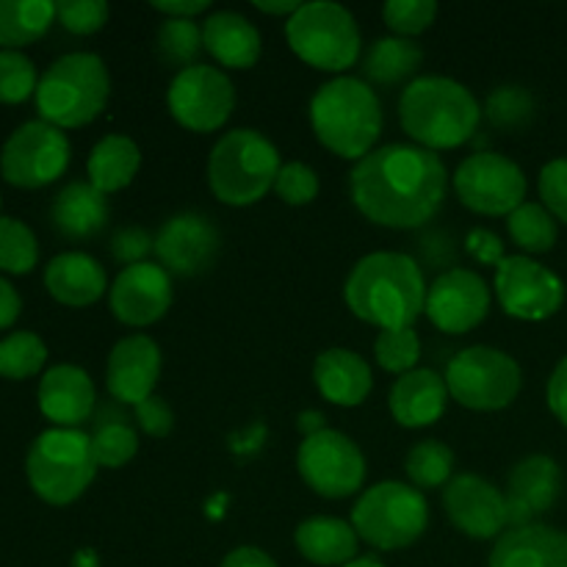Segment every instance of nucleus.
Listing matches in <instances>:
<instances>
[{"label":"nucleus","instance_id":"obj_1","mask_svg":"<svg viewBox=\"0 0 567 567\" xmlns=\"http://www.w3.org/2000/svg\"><path fill=\"white\" fill-rule=\"evenodd\" d=\"M449 175L441 155L419 144H385L349 172V194L360 214L391 230H415L441 210Z\"/></svg>","mask_w":567,"mask_h":567},{"label":"nucleus","instance_id":"obj_2","mask_svg":"<svg viewBox=\"0 0 567 567\" xmlns=\"http://www.w3.org/2000/svg\"><path fill=\"white\" fill-rule=\"evenodd\" d=\"M424 271L404 252H371L352 266L343 299L352 316L380 330L413 327L426 305Z\"/></svg>","mask_w":567,"mask_h":567},{"label":"nucleus","instance_id":"obj_3","mask_svg":"<svg viewBox=\"0 0 567 567\" xmlns=\"http://www.w3.org/2000/svg\"><path fill=\"white\" fill-rule=\"evenodd\" d=\"M402 131L419 147L454 150L471 142L482 122V105L465 83L446 75H421L399 97Z\"/></svg>","mask_w":567,"mask_h":567},{"label":"nucleus","instance_id":"obj_4","mask_svg":"<svg viewBox=\"0 0 567 567\" xmlns=\"http://www.w3.org/2000/svg\"><path fill=\"white\" fill-rule=\"evenodd\" d=\"M308 114L316 138L338 158L354 164L374 153V144L385 125L374 86L352 75H338L321 83L310 100Z\"/></svg>","mask_w":567,"mask_h":567},{"label":"nucleus","instance_id":"obj_5","mask_svg":"<svg viewBox=\"0 0 567 567\" xmlns=\"http://www.w3.org/2000/svg\"><path fill=\"white\" fill-rule=\"evenodd\" d=\"M111 97L109 66L97 53H66L39 78L33 100L44 122L70 131L103 114Z\"/></svg>","mask_w":567,"mask_h":567},{"label":"nucleus","instance_id":"obj_6","mask_svg":"<svg viewBox=\"0 0 567 567\" xmlns=\"http://www.w3.org/2000/svg\"><path fill=\"white\" fill-rule=\"evenodd\" d=\"M282 169L275 144L252 127H236L214 144L208 158V186L219 203L247 208L275 192Z\"/></svg>","mask_w":567,"mask_h":567},{"label":"nucleus","instance_id":"obj_7","mask_svg":"<svg viewBox=\"0 0 567 567\" xmlns=\"http://www.w3.org/2000/svg\"><path fill=\"white\" fill-rule=\"evenodd\" d=\"M92 437L83 430L50 426L31 443L25 457V476L33 493L53 507L78 502L97 476Z\"/></svg>","mask_w":567,"mask_h":567},{"label":"nucleus","instance_id":"obj_8","mask_svg":"<svg viewBox=\"0 0 567 567\" xmlns=\"http://www.w3.org/2000/svg\"><path fill=\"white\" fill-rule=\"evenodd\" d=\"M352 526L360 540L380 551L410 548L430 526V504L424 493L404 482H377L360 493L352 509Z\"/></svg>","mask_w":567,"mask_h":567},{"label":"nucleus","instance_id":"obj_9","mask_svg":"<svg viewBox=\"0 0 567 567\" xmlns=\"http://www.w3.org/2000/svg\"><path fill=\"white\" fill-rule=\"evenodd\" d=\"M286 39L299 61L332 75L354 66L363 44L352 11L330 0L299 6L297 14L286 20Z\"/></svg>","mask_w":567,"mask_h":567},{"label":"nucleus","instance_id":"obj_10","mask_svg":"<svg viewBox=\"0 0 567 567\" xmlns=\"http://www.w3.org/2000/svg\"><path fill=\"white\" fill-rule=\"evenodd\" d=\"M449 396L474 413H496L518 399L524 374L513 354L493 347H468L454 354L443 374Z\"/></svg>","mask_w":567,"mask_h":567},{"label":"nucleus","instance_id":"obj_11","mask_svg":"<svg viewBox=\"0 0 567 567\" xmlns=\"http://www.w3.org/2000/svg\"><path fill=\"white\" fill-rule=\"evenodd\" d=\"M70 155V138L61 127L33 120L6 138L0 150V172L11 186L42 188L64 175Z\"/></svg>","mask_w":567,"mask_h":567},{"label":"nucleus","instance_id":"obj_12","mask_svg":"<svg viewBox=\"0 0 567 567\" xmlns=\"http://www.w3.org/2000/svg\"><path fill=\"white\" fill-rule=\"evenodd\" d=\"M297 468L305 485L321 498H349L363 491L365 457L358 443L338 430H321L302 437Z\"/></svg>","mask_w":567,"mask_h":567},{"label":"nucleus","instance_id":"obj_13","mask_svg":"<svg viewBox=\"0 0 567 567\" xmlns=\"http://www.w3.org/2000/svg\"><path fill=\"white\" fill-rule=\"evenodd\" d=\"M460 203L480 216H509L526 203V175L502 153H474L452 177Z\"/></svg>","mask_w":567,"mask_h":567},{"label":"nucleus","instance_id":"obj_14","mask_svg":"<svg viewBox=\"0 0 567 567\" xmlns=\"http://www.w3.org/2000/svg\"><path fill=\"white\" fill-rule=\"evenodd\" d=\"M166 105L177 125L194 133H214L227 125L236 109V89L221 70L194 64L175 72L166 89Z\"/></svg>","mask_w":567,"mask_h":567},{"label":"nucleus","instance_id":"obj_15","mask_svg":"<svg viewBox=\"0 0 567 567\" xmlns=\"http://www.w3.org/2000/svg\"><path fill=\"white\" fill-rule=\"evenodd\" d=\"M498 305L518 321H546L565 305V282L529 255H507L493 280Z\"/></svg>","mask_w":567,"mask_h":567},{"label":"nucleus","instance_id":"obj_16","mask_svg":"<svg viewBox=\"0 0 567 567\" xmlns=\"http://www.w3.org/2000/svg\"><path fill=\"white\" fill-rule=\"evenodd\" d=\"M424 313L446 336H465L491 313V286L471 269L443 271L426 288Z\"/></svg>","mask_w":567,"mask_h":567},{"label":"nucleus","instance_id":"obj_17","mask_svg":"<svg viewBox=\"0 0 567 567\" xmlns=\"http://www.w3.org/2000/svg\"><path fill=\"white\" fill-rule=\"evenodd\" d=\"M443 507L454 529L474 540H498L509 526L507 498L480 474H460L443 487Z\"/></svg>","mask_w":567,"mask_h":567},{"label":"nucleus","instance_id":"obj_18","mask_svg":"<svg viewBox=\"0 0 567 567\" xmlns=\"http://www.w3.org/2000/svg\"><path fill=\"white\" fill-rule=\"evenodd\" d=\"M175 299L172 275L161 264L127 266L109 288V305L125 327H150L164 319Z\"/></svg>","mask_w":567,"mask_h":567},{"label":"nucleus","instance_id":"obj_19","mask_svg":"<svg viewBox=\"0 0 567 567\" xmlns=\"http://www.w3.org/2000/svg\"><path fill=\"white\" fill-rule=\"evenodd\" d=\"M221 238L203 214H177L155 233V258L169 275L197 277L214 266Z\"/></svg>","mask_w":567,"mask_h":567},{"label":"nucleus","instance_id":"obj_20","mask_svg":"<svg viewBox=\"0 0 567 567\" xmlns=\"http://www.w3.org/2000/svg\"><path fill=\"white\" fill-rule=\"evenodd\" d=\"M161 377V349L150 336H127L114 343L105 365V388L120 404H142Z\"/></svg>","mask_w":567,"mask_h":567},{"label":"nucleus","instance_id":"obj_21","mask_svg":"<svg viewBox=\"0 0 567 567\" xmlns=\"http://www.w3.org/2000/svg\"><path fill=\"white\" fill-rule=\"evenodd\" d=\"M559 493H563V471H559L557 460L546 457V454L524 457L509 471L507 493H504L509 524H537V518L557 504Z\"/></svg>","mask_w":567,"mask_h":567},{"label":"nucleus","instance_id":"obj_22","mask_svg":"<svg viewBox=\"0 0 567 567\" xmlns=\"http://www.w3.org/2000/svg\"><path fill=\"white\" fill-rule=\"evenodd\" d=\"M94 404H97L94 382L81 365L61 363L44 371L39 382V410L44 419L53 421V426L78 430L83 421L92 419Z\"/></svg>","mask_w":567,"mask_h":567},{"label":"nucleus","instance_id":"obj_23","mask_svg":"<svg viewBox=\"0 0 567 567\" xmlns=\"http://www.w3.org/2000/svg\"><path fill=\"white\" fill-rule=\"evenodd\" d=\"M449 388L437 371L413 369L408 374L396 377L388 393V410L393 421L404 430H424L437 424L446 413Z\"/></svg>","mask_w":567,"mask_h":567},{"label":"nucleus","instance_id":"obj_24","mask_svg":"<svg viewBox=\"0 0 567 567\" xmlns=\"http://www.w3.org/2000/svg\"><path fill=\"white\" fill-rule=\"evenodd\" d=\"M491 567H567V532L546 524L513 526L493 546Z\"/></svg>","mask_w":567,"mask_h":567},{"label":"nucleus","instance_id":"obj_25","mask_svg":"<svg viewBox=\"0 0 567 567\" xmlns=\"http://www.w3.org/2000/svg\"><path fill=\"white\" fill-rule=\"evenodd\" d=\"M313 382L336 408H358L374 388L371 365L352 349H324L313 363Z\"/></svg>","mask_w":567,"mask_h":567},{"label":"nucleus","instance_id":"obj_26","mask_svg":"<svg viewBox=\"0 0 567 567\" xmlns=\"http://www.w3.org/2000/svg\"><path fill=\"white\" fill-rule=\"evenodd\" d=\"M203 42L210 59L219 61V66H227V70H249L258 64L264 53V39L255 22L227 9L210 11L205 17Z\"/></svg>","mask_w":567,"mask_h":567},{"label":"nucleus","instance_id":"obj_27","mask_svg":"<svg viewBox=\"0 0 567 567\" xmlns=\"http://www.w3.org/2000/svg\"><path fill=\"white\" fill-rule=\"evenodd\" d=\"M44 288L66 308H89L109 291V277L92 255L61 252L44 269Z\"/></svg>","mask_w":567,"mask_h":567},{"label":"nucleus","instance_id":"obj_28","mask_svg":"<svg viewBox=\"0 0 567 567\" xmlns=\"http://www.w3.org/2000/svg\"><path fill=\"white\" fill-rule=\"evenodd\" d=\"M50 221L59 236L70 238V241H86V238L97 236L109 221V199L89 181L66 183L55 194Z\"/></svg>","mask_w":567,"mask_h":567},{"label":"nucleus","instance_id":"obj_29","mask_svg":"<svg viewBox=\"0 0 567 567\" xmlns=\"http://www.w3.org/2000/svg\"><path fill=\"white\" fill-rule=\"evenodd\" d=\"M297 551L319 567H343L358 559V532L349 520L313 515L293 532Z\"/></svg>","mask_w":567,"mask_h":567},{"label":"nucleus","instance_id":"obj_30","mask_svg":"<svg viewBox=\"0 0 567 567\" xmlns=\"http://www.w3.org/2000/svg\"><path fill=\"white\" fill-rule=\"evenodd\" d=\"M138 166H142L138 144L122 133H109L89 153V183L109 197V194L131 186L133 177L138 175Z\"/></svg>","mask_w":567,"mask_h":567},{"label":"nucleus","instance_id":"obj_31","mask_svg":"<svg viewBox=\"0 0 567 567\" xmlns=\"http://www.w3.org/2000/svg\"><path fill=\"white\" fill-rule=\"evenodd\" d=\"M424 61V50L404 37H382L365 50L363 55V78L374 86H396L413 78Z\"/></svg>","mask_w":567,"mask_h":567},{"label":"nucleus","instance_id":"obj_32","mask_svg":"<svg viewBox=\"0 0 567 567\" xmlns=\"http://www.w3.org/2000/svg\"><path fill=\"white\" fill-rule=\"evenodd\" d=\"M55 20L50 0H0V50H20L48 33Z\"/></svg>","mask_w":567,"mask_h":567},{"label":"nucleus","instance_id":"obj_33","mask_svg":"<svg viewBox=\"0 0 567 567\" xmlns=\"http://www.w3.org/2000/svg\"><path fill=\"white\" fill-rule=\"evenodd\" d=\"M89 437H92L94 460H97L100 468H122L138 452L136 430H133L131 419L116 408L100 410Z\"/></svg>","mask_w":567,"mask_h":567},{"label":"nucleus","instance_id":"obj_34","mask_svg":"<svg viewBox=\"0 0 567 567\" xmlns=\"http://www.w3.org/2000/svg\"><path fill=\"white\" fill-rule=\"evenodd\" d=\"M507 230L515 247L524 249L526 255L551 252L559 236L557 219L548 214L543 203H524L515 208L507 216Z\"/></svg>","mask_w":567,"mask_h":567},{"label":"nucleus","instance_id":"obj_35","mask_svg":"<svg viewBox=\"0 0 567 567\" xmlns=\"http://www.w3.org/2000/svg\"><path fill=\"white\" fill-rule=\"evenodd\" d=\"M404 471L415 491H437L454 480V452L443 441H421L410 449Z\"/></svg>","mask_w":567,"mask_h":567},{"label":"nucleus","instance_id":"obj_36","mask_svg":"<svg viewBox=\"0 0 567 567\" xmlns=\"http://www.w3.org/2000/svg\"><path fill=\"white\" fill-rule=\"evenodd\" d=\"M203 50V25L197 20H164L155 33V53L164 64L177 66V72L197 64Z\"/></svg>","mask_w":567,"mask_h":567},{"label":"nucleus","instance_id":"obj_37","mask_svg":"<svg viewBox=\"0 0 567 567\" xmlns=\"http://www.w3.org/2000/svg\"><path fill=\"white\" fill-rule=\"evenodd\" d=\"M48 360V347L31 330L11 332L0 341V377L6 380H28L39 374Z\"/></svg>","mask_w":567,"mask_h":567},{"label":"nucleus","instance_id":"obj_38","mask_svg":"<svg viewBox=\"0 0 567 567\" xmlns=\"http://www.w3.org/2000/svg\"><path fill=\"white\" fill-rule=\"evenodd\" d=\"M39 260V244L31 227L14 216H0V269L28 275Z\"/></svg>","mask_w":567,"mask_h":567},{"label":"nucleus","instance_id":"obj_39","mask_svg":"<svg viewBox=\"0 0 567 567\" xmlns=\"http://www.w3.org/2000/svg\"><path fill=\"white\" fill-rule=\"evenodd\" d=\"M421 358V338L413 327H402V330H380L374 338V360L382 371L388 374H408V371L419 369Z\"/></svg>","mask_w":567,"mask_h":567},{"label":"nucleus","instance_id":"obj_40","mask_svg":"<svg viewBox=\"0 0 567 567\" xmlns=\"http://www.w3.org/2000/svg\"><path fill=\"white\" fill-rule=\"evenodd\" d=\"M482 114L498 131H520L535 116V97L524 86H498L491 92Z\"/></svg>","mask_w":567,"mask_h":567},{"label":"nucleus","instance_id":"obj_41","mask_svg":"<svg viewBox=\"0 0 567 567\" xmlns=\"http://www.w3.org/2000/svg\"><path fill=\"white\" fill-rule=\"evenodd\" d=\"M37 66L20 50H0V103H25L37 94Z\"/></svg>","mask_w":567,"mask_h":567},{"label":"nucleus","instance_id":"obj_42","mask_svg":"<svg viewBox=\"0 0 567 567\" xmlns=\"http://www.w3.org/2000/svg\"><path fill=\"white\" fill-rule=\"evenodd\" d=\"M437 3L435 0H388L382 6V20L391 28L393 37L413 39L424 33L435 22Z\"/></svg>","mask_w":567,"mask_h":567},{"label":"nucleus","instance_id":"obj_43","mask_svg":"<svg viewBox=\"0 0 567 567\" xmlns=\"http://www.w3.org/2000/svg\"><path fill=\"white\" fill-rule=\"evenodd\" d=\"M111 9L103 0H61L55 3V20L75 37H92L109 22Z\"/></svg>","mask_w":567,"mask_h":567},{"label":"nucleus","instance_id":"obj_44","mask_svg":"<svg viewBox=\"0 0 567 567\" xmlns=\"http://www.w3.org/2000/svg\"><path fill=\"white\" fill-rule=\"evenodd\" d=\"M275 194L286 205H293V208L310 205L319 197V175L302 161H288V164H282L280 175H277Z\"/></svg>","mask_w":567,"mask_h":567},{"label":"nucleus","instance_id":"obj_45","mask_svg":"<svg viewBox=\"0 0 567 567\" xmlns=\"http://www.w3.org/2000/svg\"><path fill=\"white\" fill-rule=\"evenodd\" d=\"M537 188H540V199L548 214L567 225V158L548 161L540 169Z\"/></svg>","mask_w":567,"mask_h":567},{"label":"nucleus","instance_id":"obj_46","mask_svg":"<svg viewBox=\"0 0 567 567\" xmlns=\"http://www.w3.org/2000/svg\"><path fill=\"white\" fill-rule=\"evenodd\" d=\"M155 252V238L150 236L144 227H122V230L114 233L111 238V255H114L116 264L127 266H138L147 264V255Z\"/></svg>","mask_w":567,"mask_h":567},{"label":"nucleus","instance_id":"obj_47","mask_svg":"<svg viewBox=\"0 0 567 567\" xmlns=\"http://www.w3.org/2000/svg\"><path fill=\"white\" fill-rule=\"evenodd\" d=\"M133 415H136V424L144 435L150 437H166L172 430H175V413H172L169 404L161 396L144 399L142 404L133 408Z\"/></svg>","mask_w":567,"mask_h":567},{"label":"nucleus","instance_id":"obj_48","mask_svg":"<svg viewBox=\"0 0 567 567\" xmlns=\"http://www.w3.org/2000/svg\"><path fill=\"white\" fill-rule=\"evenodd\" d=\"M465 249H468L471 258L480 260V264L485 266H498L504 258H507V255H504L502 238H498L496 233L485 230V227H474V230L468 233V238H465Z\"/></svg>","mask_w":567,"mask_h":567},{"label":"nucleus","instance_id":"obj_49","mask_svg":"<svg viewBox=\"0 0 567 567\" xmlns=\"http://www.w3.org/2000/svg\"><path fill=\"white\" fill-rule=\"evenodd\" d=\"M546 402H548V410L557 415L559 424L567 426V354L559 360L557 369L551 371V377H548Z\"/></svg>","mask_w":567,"mask_h":567},{"label":"nucleus","instance_id":"obj_50","mask_svg":"<svg viewBox=\"0 0 567 567\" xmlns=\"http://www.w3.org/2000/svg\"><path fill=\"white\" fill-rule=\"evenodd\" d=\"M155 11L166 17V20H197L199 14L210 11L208 0H164V3H153Z\"/></svg>","mask_w":567,"mask_h":567},{"label":"nucleus","instance_id":"obj_51","mask_svg":"<svg viewBox=\"0 0 567 567\" xmlns=\"http://www.w3.org/2000/svg\"><path fill=\"white\" fill-rule=\"evenodd\" d=\"M221 567H277V563L264 551V548L238 546L221 559Z\"/></svg>","mask_w":567,"mask_h":567},{"label":"nucleus","instance_id":"obj_52","mask_svg":"<svg viewBox=\"0 0 567 567\" xmlns=\"http://www.w3.org/2000/svg\"><path fill=\"white\" fill-rule=\"evenodd\" d=\"M20 310H22L20 293L14 291V286H11L9 280H3V277H0V330H6V327L14 324L17 316H20Z\"/></svg>","mask_w":567,"mask_h":567},{"label":"nucleus","instance_id":"obj_53","mask_svg":"<svg viewBox=\"0 0 567 567\" xmlns=\"http://www.w3.org/2000/svg\"><path fill=\"white\" fill-rule=\"evenodd\" d=\"M255 9L260 11V14H271V17H293L299 11V6L302 3H297V0H277V3H269V0H255Z\"/></svg>","mask_w":567,"mask_h":567},{"label":"nucleus","instance_id":"obj_54","mask_svg":"<svg viewBox=\"0 0 567 567\" xmlns=\"http://www.w3.org/2000/svg\"><path fill=\"white\" fill-rule=\"evenodd\" d=\"M299 430H302L305 437H310V435H316V432L327 430V426H324V415L316 413V410H308V413L299 415Z\"/></svg>","mask_w":567,"mask_h":567},{"label":"nucleus","instance_id":"obj_55","mask_svg":"<svg viewBox=\"0 0 567 567\" xmlns=\"http://www.w3.org/2000/svg\"><path fill=\"white\" fill-rule=\"evenodd\" d=\"M72 567H100V563L97 557H94V551L83 548V551H78L75 559H72Z\"/></svg>","mask_w":567,"mask_h":567},{"label":"nucleus","instance_id":"obj_56","mask_svg":"<svg viewBox=\"0 0 567 567\" xmlns=\"http://www.w3.org/2000/svg\"><path fill=\"white\" fill-rule=\"evenodd\" d=\"M343 567H388V565L380 563L377 557H358V559H352V563L343 565Z\"/></svg>","mask_w":567,"mask_h":567}]
</instances>
